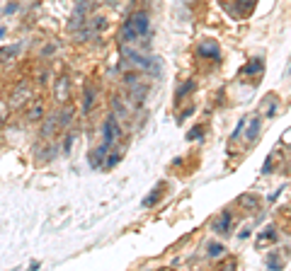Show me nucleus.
<instances>
[{
	"label": "nucleus",
	"instance_id": "obj_1",
	"mask_svg": "<svg viewBox=\"0 0 291 271\" xmlns=\"http://www.w3.org/2000/svg\"><path fill=\"white\" fill-rule=\"evenodd\" d=\"M146 34H148V15H146V12H136V15L129 17V22L124 25L121 39H124V41H134V39L146 36Z\"/></svg>",
	"mask_w": 291,
	"mask_h": 271
},
{
	"label": "nucleus",
	"instance_id": "obj_2",
	"mask_svg": "<svg viewBox=\"0 0 291 271\" xmlns=\"http://www.w3.org/2000/svg\"><path fill=\"white\" fill-rule=\"evenodd\" d=\"M29 99H32V88H29L27 83H20L15 90H12V94H10V109H20L22 104H27Z\"/></svg>",
	"mask_w": 291,
	"mask_h": 271
},
{
	"label": "nucleus",
	"instance_id": "obj_3",
	"mask_svg": "<svg viewBox=\"0 0 291 271\" xmlns=\"http://www.w3.org/2000/svg\"><path fill=\"white\" fill-rule=\"evenodd\" d=\"M119 133H121V128H119V123H116V117L109 114L107 121H105V148H109V146L114 143V138Z\"/></svg>",
	"mask_w": 291,
	"mask_h": 271
},
{
	"label": "nucleus",
	"instance_id": "obj_4",
	"mask_svg": "<svg viewBox=\"0 0 291 271\" xmlns=\"http://www.w3.org/2000/svg\"><path fill=\"white\" fill-rule=\"evenodd\" d=\"M68 92H71V80L68 75H58L56 83H54V97L58 102H66L68 99Z\"/></svg>",
	"mask_w": 291,
	"mask_h": 271
},
{
	"label": "nucleus",
	"instance_id": "obj_5",
	"mask_svg": "<svg viewBox=\"0 0 291 271\" xmlns=\"http://www.w3.org/2000/svg\"><path fill=\"white\" fill-rule=\"evenodd\" d=\"M56 126H58V117H56V114H51L49 119L41 123V138H49V136L54 133V128H56Z\"/></svg>",
	"mask_w": 291,
	"mask_h": 271
},
{
	"label": "nucleus",
	"instance_id": "obj_6",
	"mask_svg": "<svg viewBox=\"0 0 291 271\" xmlns=\"http://www.w3.org/2000/svg\"><path fill=\"white\" fill-rule=\"evenodd\" d=\"M27 119L29 121H41L44 119V104L41 102H34L32 107L27 109Z\"/></svg>",
	"mask_w": 291,
	"mask_h": 271
},
{
	"label": "nucleus",
	"instance_id": "obj_7",
	"mask_svg": "<svg viewBox=\"0 0 291 271\" xmlns=\"http://www.w3.org/2000/svg\"><path fill=\"white\" fill-rule=\"evenodd\" d=\"M15 54H17V46H5V49H0V65H5L7 60L12 63V60H15Z\"/></svg>",
	"mask_w": 291,
	"mask_h": 271
},
{
	"label": "nucleus",
	"instance_id": "obj_8",
	"mask_svg": "<svg viewBox=\"0 0 291 271\" xmlns=\"http://www.w3.org/2000/svg\"><path fill=\"white\" fill-rule=\"evenodd\" d=\"M71 121H73V109H63L61 117H58V123H61V126H68Z\"/></svg>",
	"mask_w": 291,
	"mask_h": 271
},
{
	"label": "nucleus",
	"instance_id": "obj_9",
	"mask_svg": "<svg viewBox=\"0 0 291 271\" xmlns=\"http://www.w3.org/2000/svg\"><path fill=\"white\" fill-rule=\"evenodd\" d=\"M92 99H95V92H92V88H85V97H83V109H90L92 107Z\"/></svg>",
	"mask_w": 291,
	"mask_h": 271
},
{
	"label": "nucleus",
	"instance_id": "obj_10",
	"mask_svg": "<svg viewBox=\"0 0 291 271\" xmlns=\"http://www.w3.org/2000/svg\"><path fill=\"white\" fill-rule=\"evenodd\" d=\"M202 54H211V59H218V56H221L216 44H204V46H202Z\"/></svg>",
	"mask_w": 291,
	"mask_h": 271
},
{
	"label": "nucleus",
	"instance_id": "obj_11",
	"mask_svg": "<svg viewBox=\"0 0 291 271\" xmlns=\"http://www.w3.org/2000/svg\"><path fill=\"white\" fill-rule=\"evenodd\" d=\"M7 114H10V104L0 99V126H2V123L7 121Z\"/></svg>",
	"mask_w": 291,
	"mask_h": 271
},
{
	"label": "nucleus",
	"instance_id": "obj_12",
	"mask_svg": "<svg viewBox=\"0 0 291 271\" xmlns=\"http://www.w3.org/2000/svg\"><path fill=\"white\" fill-rule=\"evenodd\" d=\"M257 131H260V121L255 119V121H253V126H250V133H248V138H250V141H253V138H255V136H257Z\"/></svg>",
	"mask_w": 291,
	"mask_h": 271
},
{
	"label": "nucleus",
	"instance_id": "obj_13",
	"mask_svg": "<svg viewBox=\"0 0 291 271\" xmlns=\"http://www.w3.org/2000/svg\"><path fill=\"white\" fill-rule=\"evenodd\" d=\"M260 68H262V60L257 59V60H253V63L245 68V73H255V70H260Z\"/></svg>",
	"mask_w": 291,
	"mask_h": 271
},
{
	"label": "nucleus",
	"instance_id": "obj_14",
	"mask_svg": "<svg viewBox=\"0 0 291 271\" xmlns=\"http://www.w3.org/2000/svg\"><path fill=\"white\" fill-rule=\"evenodd\" d=\"M71 146H73V136H68V138L63 141V151H66V152H71Z\"/></svg>",
	"mask_w": 291,
	"mask_h": 271
},
{
	"label": "nucleus",
	"instance_id": "obj_15",
	"mask_svg": "<svg viewBox=\"0 0 291 271\" xmlns=\"http://www.w3.org/2000/svg\"><path fill=\"white\" fill-rule=\"evenodd\" d=\"M15 10H17V2H10V5L5 7V12H7V15H10V12H15Z\"/></svg>",
	"mask_w": 291,
	"mask_h": 271
},
{
	"label": "nucleus",
	"instance_id": "obj_16",
	"mask_svg": "<svg viewBox=\"0 0 291 271\" xmlns=\"http://www.w3.org/2000/svg\"><path fill=\"white\" fill-rule=\"evenodd\" d=\"M2 36H5V27H0V39H2Z\"/></svg>",
	"mask_w": 291,
	"mask_h": 271
}]
</instances>
